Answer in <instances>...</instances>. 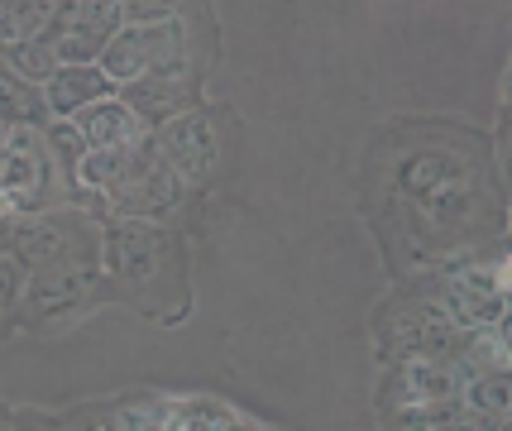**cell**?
Returning <instances> with one entry per match:
<instances>
[{"instance_id":"cell-15","label":"cell","mask_w":512,"mask_h":431,"mask_svg":"<svg viewBox=\"0 0 512 431\" xmlns=\"http://www.w3.org/2000/svg\"><path fill=\"white\" fill-rule=\"evenodd\" d=\"M96 68L106 72V82H111L115 91L130 87V82H139V77H144V68H149L144 29H120L111 44H106V53H101V63H96Z\"/></svg>"},{"instance_id":"cell-19","label":"cell","mask_w":512,"mask_h":431,"mask_svg":"<svg viewBox=\"0 0 512 431\" xmlns=\"http://www.w3.org/2000/svg\"><path fill=\"white\" fill-rule=\"evenodd\" d=\"M44 144H48V154H53V163H58V173H63L67 192H72V182H77V173H82V163H87V154H91L82 130H77L72 120H48Z\"/></svg>"},{"instance_id":"cell-6","label":"cell","mask_w":512,"mask_h":431,"mask_svg":"<svg viewBox=\"0 0 512 431\" xmlns=\"http://www.w3.org/2000/svg\"><path fill=\"white\" fill-rule=\"evenodd\" d=\"M101 297H106V269H101V259H77V264H63V269L29 273L24 302H20V326L48 331L58 321L82 317Z\"/></svg>"},{"instance_id":"cell-21","label":"cell","mask_w":512,"mask_h":431,"mask_svg":"<svg viewBox=\"0 0 512 431\" xmlns=\"http://www.w3.org/2000/svg\"><path fill=\"white\" fill-rule=\"evenodd\" d=\"M48 10L53 5H39V0H10V5H0V48L39 39L48 24Z\"/></svg>"},{"instance_id":"cell-23","label":"cell","mask_w":512,"mask_h":431,"mask_svg":"<svg viewBox=\"0 0 512 431\" xmlns=\"http://www.w3.org/2000/svg\"><path fill=\"white\" fill-rule=\"evenodd\" d=\"M182 5H168V0H130V5H120V20H125V29H158V24H168L173 15H178Z\"/></svg>"},{"instance_id":"cell-18","label":"cell","mask_w":512,"mask_h":431,"mask_svg":"<svg viewBox=\"0 0 512 431\" xmlns=\"http://www.w3.org/2000/svg\"><path fill=\"white\" fill-rule=\"evenodd\" d=\"M245 417L216 398H173V431H235Z\"/></svg>"},{"instance_id":"cell-9","label":"cell","mask_w":512,"mask_h":431,"mask_svg":"<svg viewBox=\"0 0 512 431\" xmlns=\"http://www.w3.org/2000/svg\"><path fill=\"white\" fill-rule=\"evenodd\" d=\"M441 307L460 331H498L508 326V264H469L431 283Z\"/></svg>"},{"instance_id":"cell-1","label":"cell","mask_w":512,"mask_h":431,"mask_svg":"<svg viewBox=\"0 0 512 431\" xmlns=\"http://www.w3.org/2000/svg\"><path fill=\"white\" fill-rule=\"evenodd\" d=\"M101 269L106 293L139 317L173 326L192 307V269L178 230L154 221H101Z\"/></svg>"},{"instance_id":"cell-5","label":"cell","mask_w":512,"mask_h":431,"mask_svg":"<svg viewBox=\"0 0 512 431\" xmlns=\"http://www.w3.org/2000/svg\"><path fill=\"white\" fill-rule=\"evenodd\" d=\"M0 197L15 206L20 216H39V211H58V202H72L58 163L48 154L44 130L15 125L5 139V163H0Z\"/></svg>"},{"instance_id":"cell-3","label":"cell","mask_w":512,"mask_h":431,"mask_svg":"<svg viewBox=\"0 0 512 431\" xmlns=\"http://www.w3.org/2000/svg\"><path fill=\"white\" fill-rule=\"evenodd\" d=\"M10 259L24 273H48L77 264V259H101V221L82 206L67 211H39V216H15L10 230Z\"/></svg>"},{"instance_id":"cell-26","label":"cell","mask_w":512,"mask_h":431,"mask_svg":"<svg viewBox=\"0 0 512 431\" xmlns=\"http://www.w3.org/2000/svg\"><path fill=\"white\" fill-rule=\"evenodd\" d=\"M5 139H10V125H0V163H5Z\"/></svg>"},{"instance_id":"cell-25","label":"cell","mask_w":512,"mask_h":431,"mask_svg":"<svg viewBox=\"0 0 512 431\" xmlns=\"http://www.w3.org/2000/svg\"><path fill=\"white\" fill-rule=\"evenodd\" d=\"M0 431H20V427H15V412L0 408Z\"/></svg>"},{"instance_id":"cell-10","label":"cell","mask_w":512,"mask_h":431,"mask_svg":"<svg viewBox=\"0 0 512 431\" xmlns=\"http://www.w3.org/2000/svg\"><path fill=\"white\" fill-rule=\"evenodd\" d=\"M221 120L225 115L211 111V106H192L187 115L168 120L154 135L158 154H163V163L173 168V178L182 187H206L216 178V168H221Z\"/></svg>"},{"instance_id":"cell-22","label":"cell","mask_w":512,"mask_h":431,"mask_svg":"<svg viewBox=\"0 0 512 431\" xmlns=\"http://www.w3.org/2000/svg\"><path fill=\"white\" fill-rule=\"evenodd\" d=\"M24 283H29V273H24L5 250H0V336L10 331V321H20Z\"/></svg>"},{"instance_id":"cell-4","label":"cell","mask_w":512,"mask_h":431,"mask_svg":"<svg viewBox=\"0 0 512 431\" xmlns=\"http://www.w3.org/2000/svg\"><path fill=\"white\" fill-rule=\"evenodd\" d=\"M182 187L173 178V168L163 163L154 135L134 139L130 144V168H125V182L106 197V221H154V226H168L182 211Z\"/></svg>"},{"instance_id":"cell-20","label":"cell","mask_w":512,"mask_h":431,"mask_svg":"<svg viewBox=\"0 0 512 431\" xmlns=\"http://www.w3.org/2000/svg\"><path fill=\"white\" fill-rule=\"evenodd\" d=\"M0 63L15 72L20 82H29V87L44 91V82L58 72V58H53V48L44 44V39H24V44L15 48H0Z\"/></svg>"},{"instance_id":"cell-11","label":"cell","mask_w":512,"mask_h":431,"mask_svg":"<svg viewBox=\"0 0 512 431\" xmlns=\"http://www.w3.org/2000/svg\"><path fill=\"white\" fill-rule=\"evenodd\" d=\"M465 388V369L455 360H398L379 379V412L450 403Z\"/></svg>"},{"instance_id":"cell-2","label":"cell","mask_w":512,"mask_h":431,"mask_svg":"<svg viewBox=\"0 0 512 431\" xmlns=\"http://www.w3.org/2000/svg\"><path fill=\"white\" fill-rule=\"evenodd\" d=\"M379 350L388 364L398 360H455L460 350V326L450 321V312L441 307V297L431 283L402 288L398 297H388L379 307Z\"/></svg>"},{"instance_id":"cell-24","label":"cell","mask_w":512,"mask_h":431,"mask_svg":"<svg viewBox=\"0 0 512 431\" xmlns=\"http://www.w3.org/2000/svg\"><path fill=\"white\" fill-rule=\"evenodd\" d=\"M63 431H120V417L106 408H82L63 417Z\"/></svg>"},{"instance_id":"cell-7","label":"cell","mask_w":512,"mask_h":431,"mask_svg":"<svg viewBox=\"0 0 512 431\" xmlns=\"http://www.w3.org/2000/svg\"><path fill=\"white\" fill-rule=\"evenodd\" d=\"M211 44H216V29L206 10L182 5L178 15L158 29H144V48H149V68L144 77L158 82H201L211 68Z\"/></svg>"},{"instance_id":"cell-12","label":"cell","mask_w":512,"mask_h":431,"mask_svg":"<svg viewBox=\"0 0 512 431\" xmlns=\"http://www.w3.org/2000/svg\"><path fill=\"white\" fill-rule=\"evenodd\" d=\"M115 96L130 106V115L139 120L144 135H158L168 120H178V115H187L192 106H201V82H158V77H139L130 87H120Z\"/></svg>"},{"instance_id":"cell-16","label":"cell","mask_w":512,"mask_h":431,"mask_svg":"<svg viewBox=\"0 0 512 431\" xmlns=\"http://www.w3.org/2000/svg\"><path fill=\"white\" fill-rule=\"evenodd\" d=\"M512 379L508 369H489V374H469L465 388H460V403H465V417H498L508 422V403H512Z\"/></svg>"},{"instance_id":"cell-8","label":"cell","mask_w":512,"mask_h":431,"mask_svg":"<svg viewBox=\"0 0 512 431\" xmlns=\"http://www.w3.org/2000/svg\"><path fill=\"white\" fill-rule=\"evenodd\" d=\"M125 29L120 5L111 0H77V5H53L44 24V39L58 58V68H96L115 34Z\"/></svg>"},{"instance_id":"cell-17","label":"cell","mask_w":512,"mask_h":431,"mask_svg":"<svg viewBox=\"0 0 512 431\" xmlns=\"http://www.w3.org/2000/svg\"><path fill=\"white\" fill-rule=\"evenodd\" d=\"M383 431H460L465 427V403L450 398V403H426V408H393L379 412Z\"/></svg>"},{"instance_id":"cell-13","label":"cell","mask_w":512,"mask_h":431,"mask_svg":"<svg viewBox=\"0 0 512 431\" xmlns=\"http://www.w3.org/2000/svg\"><path fill=\"white\" fill-rule=\"evenodd\" d=\"M106 96H115V87L101 68H58L44 82V111L48 120H77L87 106L106 101Z\"/></svg>"},{"instance_id":"cell-14","label":"cell","mask_w":512,"mask_h":431,"mask_svg":"<svg viewBox=\"0 0 512 431\" xmlns=\"http://www.w3.org/2000/svg\"><path fill=\"white\" fill-rule=\"evenodd\" d=\"M72 125L82 130V139H87L91 154H106V149H130L134 139H144L139 120L130 115V106H125L120 96H106V101L87 106V111L77 115Z\"/></svg>"}]
</instances>
